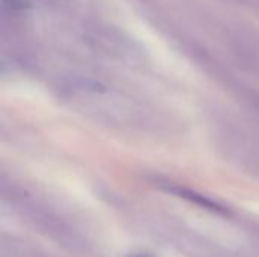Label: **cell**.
<instances>
[{
  "label": "cell",
  "mask_w": 259,
  "mask_h": 257,
  "mask_svg": "<svg viewBox=\"0 0 259 257\" xmlns=\"http://www.w3.org/2000/svg\"><path fill=\"white\" fill-rule=\"evenodd\" d=\"M176 192L179 194V197H184V198H187V200H190L193 203H197V204H200V206H203L206 209H211V211H215V212H225V209L222 206L215 204L214 201H211V200H208V198H205V197H202V195H199L196 192H191V191H187V189H176Z\"/></svg>",
  "instance_id": "obj_1"
},
{
  "label": "cell",
  "mask_w": 259,
  "mask_h": 257,
  "mask_svg": "<svg viewBox=\"0 0 259 257\" xmlns=\"http://www.w3.org/2000/svg\"><path fill=\"white\" fill-rule=\"evenodd\" d=\"M135 257H149V256H135Z\"/></svg>",
  "instance_id": "obj_2"
}]
</instances>
